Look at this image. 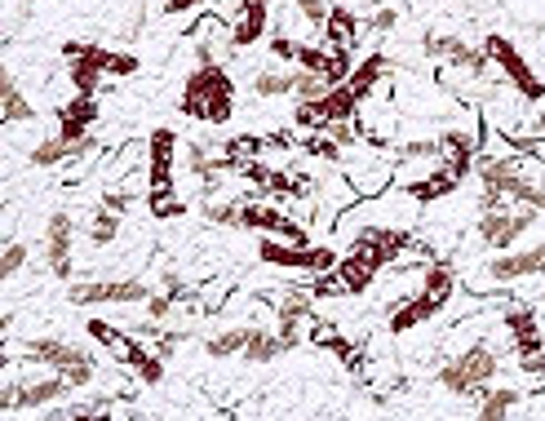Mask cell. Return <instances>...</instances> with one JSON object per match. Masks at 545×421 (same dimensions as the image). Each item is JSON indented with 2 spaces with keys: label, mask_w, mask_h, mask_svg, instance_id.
<instances>
[{
  "label": "cell",
  "mask_w": 545,
  "mask_h": 421,
  "mask_svg": "<svg viewBox=\"0 0 545 421\" xmlns=\"http://www.w3.org/2000/svg\"><path fill=\"white\" fill-rule=\"evenodd\" d=\"M501 324H506V333L514 337V351L519 355H532L545 346L537 306H506V311H501Z\"/></svg>",
  "instance_id": "17"
},
{
  "label": "cell",
  "mask_w": 545,
  "mask_h": 421,
  "mask_svg": "<svg viewBox=\"0 0 545 421\" xmlns=\"http://www.w3.org/2000/svg\"><path fill=\"white\" fill-rule=\"evenodd\" d=\"M173 306H178V297L173 293H151V302H147V320L151 324H164L173 315Z\"/></svg>",
  "instance_id": "41"
},
{
  "label": "cell",
  "mask_w": 545,
  "mask_h": 421,
  "mask_svg": "<svg viewBox=\"0 0 545 421\" xmlns=\"http://www.w3.org/2000/svg\"><path fill=\"white\" fill-rule=\"evenodd\" d=\"M497 373H501V355L492 351L488 342H475V346H466V351L448 355L444 364H439L435 382L444 386L448 395H475V390L488 386Z\"/></svg>",
  "instance_id": "2"
},
{
  "label": "cell",
  "mask_w": 545,
  "mask_h": 421,
  "mask_svg": "<svg viewBox=\"0 0 545 421\" xmlns=\"http://www.w3.org/2000/svg\"><path fill=\"white\" fill-rule=\"evenodd\" d=\"M204 222H213V227H240V200L204 195Z\"/></svg>",
  "instance_id": "32"
},
{
  "label": "cell",
  "mask_w": 545,
  "mask_h": 421,
  "mask_svg": "<svg viewBox=\"0 0 545 421\" xmlns=\"http://www.w3.org/2000/svg\"><path fill=\"white\" fill-rule=\"evenodd\" d=\"M439 147H444V160H448V169L452 173H461L466 178L470 169H475V133H466V129H448L444 138H439Z\"/></svg>",
  "instance_id": "25"
},
{
  "label": "cell",
  "mask_w": 545,
  "mask_h": 421,
  "mask_svg": "<svg viewBox=\"0 0 545 421\" xmlns=\"http://www.w3.org/2000/svg\"><path fill=\"white\" fill-rule=\"evenodd\" d=\"M523 404V390H514V386H501V390H488V386H479L475 390V413L483 421H497V417H510L514 408Z\"/></svg>",
  "instance_id": "26"
},
{
  "label": "cell",
  "mask_w": 545,
  "mask_h": 421,
  "mask_svg": "<svg viewBox=\"0 0 545 421\" xmlns=\"http://www.w3.org/2000/svg\"><path fill=\"white\" fill-rule=\"evenodd\" d=\"M359 14L351 5H328V23H324V45L337 49V54H351L359 40Z\"/></svg>",
  "instance_id": "20"
},
{
  "label": "cell",
  "mask_w": 545,
  "mask_h": 421,
  "mask_svg": "<svg viewBox=\"0 0 545 421\" xmlns=\"http://www.w3.org/2000/svg\"><path fill=\"white\" fill-rule=\"evenodd\" d=\"M514 204H528V209H537L541 218H545V182L528 173V178H523V187L514 191Z\"/></svg>",
  "instance_id": "36"
},
{
  "label": "cell",
  "mask_w": 545,
  "mask_h": 421,
  "mask_svg": "<svg viewBox=\"0 0 545 421\" xmlns=\"http://www.w3.org/2000/svg\"><path fill=\"white\" fill-rule=\"evenodd\" d=\"M257 258L266 266H289V271H337V249H324V244H297V240H280V235H262L257 244Z\"/></svg>",
  "instance_id": "6"
},
{
  "label": "cell",
  "mask_w": 545,
  "mask_h": 421,
  "mask_svg": "<svg viewBox=\"0 0 545 421\" xmlns=\"http://www.w3.org/2000/svg\"><path fill=\"white\" fill-rule=\"evenodd\" d=\"M222 89H231V76L222 71V63L195 67L187 76V89H182V111H187V116H200V102L213 98V94H222Z\"/></svg>",
  "instance_id": "18"
},
{
  "label": "cell",
  "mask_w": 545,
  "mask_h": 421,
  "mask_svg": "<svg viewBox=\"0 0 545 421\" xmlns=\"http://www.w3.org/2000/svg\"><path fill=\"white\" fill-rule=\"evenodd\" d=\"M249 333H253V324H231V328H222V333H213L209 342H204V351H209V359H235V355H244Z\"/></svg>",
  "instance_id": "30"
},
{
  "label": "cell",
  "mask_w": 545,
  "mask_h": 421,
  "mask_svg": "<svg viewBox=\"0 0 545 421\" xmlns=\"http://www.w3.org/2000/svg\"><path fill=\"white\" fill-rule=\"evenodd\" d=\"M253 98H293L297 89V71H280V67H262L249 76Z\"/></svg>",
  "instance_id": "27"
},
{
  "label": "cell",
  "mask_w": 545,
  "mask_h": 421,
  "mask_svg": "<svg viewBox=\"0 0 545 421\" xmlns=\"http://www.w3.org/2000/svg\"><path fill=\"white\" fill-rule=\"evenodd\" d=\"M328 89H333V80H328V76H320V71L297 67V89H293V98H297V102H315V98H324Z\"/></svg>",
  "instance_id": "34"
},
{
  "label": "cell",
  "mask_w": 545,
  "mask_h": 421,
  "mask_svg": "<svg viewBox=\"0 0 545 421\" xmlns=\"http://www.w3.org/2000/svg\"><path fill=\"white\" fill-rule=\"evenodd\" d=\"M377 271H382V266L373 262V253H364V249H359V244H355V253H351V258H342V262H337V275H342V280H346V289H351V293L368 289Z\"/></svg>",
  "instance_id": "28"
},
{
  "label": "cell",
  "mask_w": 545,
  "mask_h": 421,
  "mask_svg": "<svg viewBox=\"0 0 545 421\" xmlns=\"http://www.w3.org/2000/svg\"><path fill=\"white\" fill-rule=\"evenodd\" d=\"M532 129L545 133V111H537V116H532Z\"/></svg>",
  "instance_id": "43"
},
{
  "label": "cell",
  "mask_w": 545,
  "mask_h": 421,
  "mask_svg": "<svg viewBox=\"0 0 545 421\" xmlns=\"http://www.w3.org/2000/svg\"><path fill=\"white\" fill-rule=\"evenodd\" d=\"M421 54L439 58V63H452V67H461V71H470L475 80H488V71H492V58L483 54V45H466L461 36H435V32H426V36H421Z\"/></svg>",
  "instance_id": "9"
},
{
  "label": "cell",
  "mask_w": 545,
  "mask_h": 421,
  "mask_svg": "<svg viewBox=\"0 0 545 421\" xmlns=\"http://www.w3.org/2000/svg\"><path fill=\"white\" fill-rule=\"evenodd\" d=\"M395 27H399V9H395V5L368 9V32H373V36H390Z\"/></svg>",
  "instance_id": "37"
},
{
  "label": "cell",
  "mask_w": 545,
  "mask_h": 421,
  "mask_svg": "<svg viewBox=\"0 0 545 421\" xmlns=\"http://www.w3.org/2000/svg\"><path fill=\"white\" fill-rule=\"evenodd\" d=\"M297 45H302V40H293L284 27H275L271 32V54L280 58V63H297Z\"/></svg>",
  "instance_id": "39"
},
{
  "label": "cell",
  "mask_w": 545,
  "mask_h": 421,
  "mask_svg": "<svg viewBox=\"0 0 545 421\" xmlns=\"http://www.w3.org/2000/svg\"><path fill=\"white\" fill-rule=\"evenodd\" d=\"M537 218H541L537 209H528V204H514V200H510V204H497V209H479L475 231H479L483 249L506 253V249H514V244H519L532 227H537Z\"/></svg>",
  "instance_id": "3"
},
{
  "label": "cell",
  "mask_w": 545,
  "mask_h": 421,
  "mask_svg": "<svg viewBox=\"0 0 545 421\" xmlns=\"http://www.w3.org/2000/svg\"><path fill=\"white\" fill-rule=\"evenodd\" d=\"M85 351L80 346H71L63 342V337H36V342H27V359L23 364H45V368H54V373H71L76 364H85Z\"/></svg>",
  "instance_id": "16"
},
{
  "label": "cell",
  "mask_w": 545,
  "mask_h": 421,
  "mask_svg": "<svg viewBox=\"0 0 545 421\" xmlns=\"http://www.w3.org/2000/svg\"><path fill=\"white\" fill-rule=\"evenodd\" d=\"M359 107H364V98L342 80V85H333L324 98L297 102V125L302 129H328V125H337V120H355Z\"/></svg>",
  "instance_id": "8"
},
{
  "label": "cell",
  "mask_w": 545,
  "mask_h": 421,
  "mask_svg": "<svg viewBox=\"0 0 545 421\" xmlns=\"http://www.w3.org/2000/svg\"><path fill=\"white\" fill-rule=\"evenodd\" d=\"M27 258H32V253H27L23 240H5V249H0V275H5V280H14V275L27 266Z\"/></svg>",
  "instance_id": "35"
},
{
  "label": "cell",
  "mask_w": 545,
  "mask_h": 421,
  "mask_svg": "<svg viewBox=\"0 0 545 421\" xmlns=\"http://www.w3.org/2000/svg\"><path fill=\"white\" fill-rule=\"evenodd\" d=\"M483 54L492 58V67H501L506 85L519 98H528V102H541L545 98V80L532 71V63L519 54V45H514V40H506V36H483Z\"/></svg>",
  "instance_id": "7"
},
{
  "label": "cell",
  "mask_w": 545,
  "mask_h": 421,
  "mask_svg": "<svg viewBox=\"0 0 545 421\" xmlns=\"http://www.w3.org/2000/svg\"><path fill=\"white\" fill-rule=\"evenodd\" d=\"M382 76H386V54H368L364 63H355V67H351L346 85H351L359 98H373V89L382 85Z\"/></svg>",
  "instance_id": "29"
},
{
  "label": "cell",
  "mask_w": 545,
  "mask_h": 421,
  "mask_svg": "<svg viewBox=\"0 0 545 421\" xmlns=\"http://www.w3.org/2000/svg\"><path fill=\"white\" fill-rule=\"evenodd\" d=\"M200 5H213V0H164V14L178 18V14H191V9H200Z\"/></svg>",
  "instance_id": "42"
},
{
  "label": "cell",
  "mask_w": 545,
  "mask_h": 421,
  "mask_svg": "<svg viewBox=\"0 0 545 421\" xmlns=\"http://www.w3.org/2000/svg\"><path fill=\"white\" fill-rule=\"evenodd\" d=\"M457 178L461 173H452L448 164H439V169H426L417 182H404V191L413 195L417 204H430V200H444V195L457 191Z\"/></svg>",
  "instance_id": "22"
},
{
  "label": "cell",
  "mask_w": 545,
  "mask_h": 421,
  "mask_svg": "<svg viewBox=\"0 0 545 421\" xmlns=\"http://www.w3.org/2000/svg\"><path fill=\"white\" fill-rule=\"evenodd\" d=\"M311 315H315L311 284H306V289H293L289 284V293L275 297V324H280V333L289 337V346H297V333H302V324H311Z\"/></svg>",
  "instance_id": "14"
},
{
  "label": "cell",
  "mask_w": 545,
  "mask_h": 421,
  "mask_svg": "<svg viewBox=\"0 0 545 421\" xmlns=\"http://www.w3.org/2000/svg\"><path fill=\"white\" fill-rule=\"evenodd\" d=\"M94 120H98V102L89 94H76L67 107H58V133H63L67 142H85Z\"/></svg>",
  "instance_id": "21"
},
{
  "label": "cell",
  "mask_w": 545,
  "mask_h": 421,
  "mask_svg": "<svg viewBox=\"0 0 545 421\" xmlns=\"http://www.w3.org/2000/svg\"><path fill=\"white\" fill-rule=\"evenodd\" d=\"M89 337H98L102 346H116L120 355H125V351H129V342H133V337H125L120 328H107L102 320H89Z\"/></svg>",
  "instance_id": "38"
},
{
  "label": "cell",
  "mask_w": 545,
  "mask_h": 421,
  "mask_svg": "<svg viewBox=\"0 0 545 421\" xmlns=\"http://www.w3.org/2000/svg\"><path fill=\"white\" fill-rule=\"evenodd\" d=\"M492 284H514V280H528V275H545V240H537L532 249H519V253H497L488 266H483Z\"/></svg>",
  "instance_id": "11"
},
{
  "label": "cell",
  "mask_w": 545,
  "mask_h": 421,
  "mask_svg": "<svg viewBox=\"0 0 545 421\" xmlns=\"http://www.w3.org/2000/svg\"><path fill=\"white\" fill-rule=\"evenodd\" d=\"M293 5H297V14L315 27V32H324V23H328V5H324V0H293Z\"/></svg>",
  "instance_id": "40"
},
{
  "label": "cell",
  "mask_w": 545,
  "mask_h": 421,
  "mask_svg": "<svg viewBox=\"0 0 545 421\" xmlns=\"http://www.w3.org/2000/svg\"><path fill=\"white\" fill-rule=\"evenodd\" d=\"M240 227L262 231V235H280V240H297V244L306 240V231L297 227L289 213L271 209V204H262V200H240Z\"/></svg>",
  "instance_id": "13"
},
{
  "label": "cell",
  "mask_w": 545,
  "mask_h": 421,
  "mask_svg": "<svg viewBox=\"0 0 545 421\" xmlns=\"http://www.w3.org/2000/svg\"><path fill=\"white\" fill-rule=\"evenodd\" d=\"M151 284L138 275H111V280H80L67 289L71 306H147L151 302Z\"/></svg>",
  "instance_id": "4"
},
{
  "label": "cell",
  "mask_w": 545,
  "mask_h": 421,
  "mask_svg": "<svg viewBox=\"0 0 545 421\" xmlns=\"http://www.w3.org/2000/svg\"><path fill=\"white\" fill-rule=\"evenodd\" d=\"M284 351H293L289 346V337L280 333V328H266V324H253V333H249V342H244V355L240 359H249V364H271V359H280Z\"/></svg>",
  "instance_id": "23"
},
{
  "label": "cell",
  "mask_w": 545,
  "mask_h": 421,
  "mask_svg": "<svg viewBox=\"0 0 545 421\" xmlns=\"http://www.w3.org/2000/svg\"><path fill=\"white\" fill-rule=\"evenodd\" d=\"M173 147H178L173 129H156L147 138V195L151 200L173 191Z\"/></svg>",
  "instance_id": "12"
},
{
  "label": "cell",
  "mask_w": 545,
  "mask_h": 421,
  "mask_svg": "<svg viewBox=\"0 0 545 421\" xmlns=\"http://www.w3.org/2000/svg\"><path fill=\"white\" fill-rule=\"evenodd\" d=\"M85 151H94V138L85 142H67L63 133H54V138H40L32 151H27V164H36V169H58V164L85 156Z\"/></svg>",
  "instance_id": "19"
},
{
  "label": "cell",
  "mask_w": 545,
  "mask_h": 421,
  "mask_svg": "<svg viewBox=\"0 0 545 421\" xmlns=\"http://www.w3.org/2000/svg\"><path fill=\"white\" fill-rule=\"evenodd\" d=\"M94 58L107 76H133L138 71V54H120V49H107V45H94Z\"/></svg>",
  "instance_id": "33"
},
{
  "label": "cell",
  "mask_w": 545,
  "mask_h": 421,
  "mask_svg": "<svg viewBox=\"0 0 545 421\" xmlns=\"http://www.w3.org/2000/svg\"><path fill=\"white\" fill-rule=\"evenodd\" d=\"M71 386L67 382V373H54L49 368L45 377H14V382L5 386V399H0V408L5 413H45V408H54V404H63V399L71 395Z\"/></svg>",
  "instance_id": "5"
},
{
  "label": "cell",
  "mask_w": 545,
  "mask_h": 421,
  "mask_svg": "<svg viewBox=\"0 0 545 421\" xmlns=\"http://www.w3.org/2000/svg\"><path fill=\"white\" fill-rule=\"evenodd\" d=\"M45 266L58 280H71V266H76V222L67 209L49 213L45 222Z\"/></svg>",
  "instance_id": "10"
},
{
  "label": "cell",
  "mask_w": 545,
  "mask_h": 421,
  "mask_svg": "<svg viewBox=\"0 0 545 421\" xmlns=\"http://www.w3.org/2000/svg\"><path fill=\"white\" fill-rule=\"evenodd\" d=\"M271 27V0H240V18L226 32V49H249Z\"/></svg>",
  "instance_id": "15"
},
{
  "label": "cell",
  "mask_w": 545,
  "mask_h": 421,
  "mask_svg": "<svg viewBox=\"0 0 545 421\" xmlns=\"http://www.w3.org/2000/svg\"><path fill=\"white\" fill-rule=\"evenodd\" d=\"M0 120H5V125H27V120H36L32 98L23 94V85H18L9 71L0 76Z\"/></svg>",
  "instance_id": "24"
},
{
  "label": "cell",
  "mask_w": 545,
  "mask_h": 421,
  "mask_svg": "<svg viewBox=\"0 0 545 421\" xmlns=\"http://www.w3.org/2000/svg\"><path fill=\"white\" fill-rule=\"evenodd\" d=\"M452 289H457V275H452L448 262L421 266V289L390 311V333H408V328H417V324H430L439 311H444Z\"/></svg>",
  "instance_id": "1"
},
{
  "label": "cell",
  "mask_w": 545,
  "mask_h": 421,
  "mask_svg": "<svg viewBox=\"0 0 545 421\" xmlns=\"http://www.w3.org/2000/svg\"><path fill=\"white\" fill-rule=\"evenodd\" d=\"M116 235H120V213L111 209V204L98 200L94 218H89V240H94V249H107V244L116 240Z\"/></svg>",
  "instance_id": "31"
}]
</instances>
